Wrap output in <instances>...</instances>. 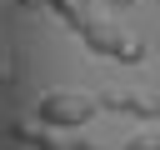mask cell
Returning <instances> with one entry per match:
<instances>
[{
  "mask_svg": "<svg viewBox=\"0 0 160 150\" xmlns=\"http://www.w3.org/2000/svg\"><path fill=\"white\" fill-rule=\"evenodd\" d=\"M45 10H50V15H55V20H65V25H70V30H75V35H80V30H85V20H90V15H85V5H80V0H45Z\"/></svg>",
  "mask_w": 160,
  "mask_h": 150,
  "instance_id": "5",
  "label": "cell"
},
{
  "mask_svg": "<svg viewBox=\"0 0 160 150\" xmlns=\"http://www.w3.org/2000/svg\"><path fill=\"white\" fill-rule=\"evenodd\" d=\"M10 130V140L15 145H30V150H75V135H65V130H50V125H20V120H10L5 125Z\"/></svg>",
  "mask_w": 160,
  "mask_h": 150,
  "instance_id": "4",
  "label": "cell"
},
{
  "mask_svg": "<svg viewBox=\"0 0 160 150\" xmlns=\"http://www.w3.org/2000/svg\"><path fill=\"white\" fill-rule=\"evenodd\" d=\"M100 105L115 115H135V120H160V95L150 90H100Z\"/></svg>",
  "mask_w": 160,
  "mask_h": 150,
  "instance_id": "3",
  "label": "cell"
},
{
  "mask_svg": "<svg viewBox=\"0 0 160 150\" xmlns=\"http://www.w3.org/2000/svg\"><path fill=\"white\" fill-rule=\"evenodd\" d=\"M80 40H85V50L100 55V60H120V65H145V60H150L145 40L130 35L125 25H115L110 15H90L85 30H80Z\"/></svg>",
  "mask_w": 160,
  "mask_h": 150,
  "instance_id": "2",
  "label": "cell"
},
{
  "mask_svg": "<svg viewBox=\"0 0 160 150\" xmlns=\"http://www.w3.org/2000/svg\"><path fill=\"white\" fill-rule=\"evenodd\" d=\"M105 5H115V10H130V5H135V0H105Z\"/></svg>",
  "mask_w": 160,
  "mask_h": 150,
  "instance_id": "8",
  "label": "cell"
},
{
  "mask_svg": "<svg viewBox=\"0 0 160 150\" xmlns=\"http://www.w3.org/2000/svg\"><path fill=\"white\" fill-rule=\"evenodd\" d=\"M120 150H160V120H145V125H140Z\"/></svg>",
  "mask_w": 160,
  "mask_h": 150,
  "instance_id": "6",
  "label": "cell"
},
{
  "mask_svg": "<svg viewBox=\"0 0 160 150\" xmlns=\"http://www.w3.org/2000/svg\"><path fill=\"white\" fill-rule=\"evenodd\" d=\"M100 110H105L100 90H85V85H55L35 100V120L50 130H85Z\"/></svg>",
  "mask_w": 160,
  "mask_h": 150,
  "instance_id": "1",
  "label": "cell"
},
{
  "mask_svg": "<svg viewBox=\"0 0 160 150\" xmlns=\"http://www.w3.org/2000/svg\"><path fill=\"white\" fill-rule=\"evenodd\" d=\"M75 150H110V145H100V140H90V135H75Z\"/></svg>",
  "mask_w": 160,
  "mask_h": 150,
  "instance_id": "7",
  "label": "cell"
}]
</instances>
